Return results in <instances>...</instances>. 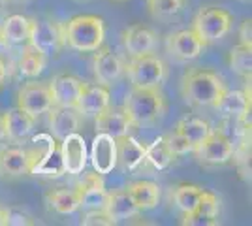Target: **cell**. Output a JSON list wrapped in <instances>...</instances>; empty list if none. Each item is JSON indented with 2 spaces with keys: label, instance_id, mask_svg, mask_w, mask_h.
<instances>
[{
  "label": "cell",
  "instance_id": "cell-1",
  "mask_svg": "<svg viewBox=\"0 0 252 226\" xmlns=\"http://www.w3.org/2000/svg\"><path fill=\"white\" fill-rule=\"evenodd\" d=\"M168 102L160 87H132L126 95L123 111L132 127H151L164 117Z\"/></svg>",
  "mask_w": 252,
  "mask_h": 226
},
{
  "label": "cell",
  "instance_id": "cell-2",
  "mask_svg": "<svg viewBox=\"0 0 252 226\" xmlns=\"http://www.w3.org/2000/svg\"><path fill=\"white\" fill-rule=\"evenodd\" d=\"M224 91V79L207 68H190L181 79V97L192 108H213Z\"/></svg>",
  "mask_w": 252,
  "mask_h": 226
},
{
  "label": "cell",
  "instance_id": "cell-3",
  "mask_svg": "<svg viewBox=\"0 0 252 226\" xmlns=\"http://www.w3.org/2000/svg\"><path fill=\"white\" fill-rule=\"evenodd\" d=\"M64 45L79 53H94L105 40V23L98 15H75L63 23Z\"/></svg>",
  "mask_w": 252,
  "mask_h": 226
},
{
  "label": "cell",
  "instance_id": "cell-4",
  "mask_svg": "<svg viewBox=\"0 0 252 226\" xmlns=\"http://www.w3.org/2000/svg\"><path fill=\"white\" fill-rule=\"evenodd\" d=\"M231 25H233V17L230 11L215 4H207L196 11L190 29L198 34V38L205 45H209V43L220 42L231 31Z\"/></svg>",
  "mask_w": 252,
  "mask_h": 226
},
{
  "label": "cell",
  "instance_id": "cell-5",
  "mask_svg": "<svg viewBox=\"0 0 252 226\" xmlns=\"http://www.w3.org/2000/svg\"><path fill=\"white\" fill-rule=\"evenodd\" d=\"M125 72L132 87H160L168 79V66L155 53L130 57Z\"/></svg>",
  "mask_w": 252,
  "mask_h": 226
},
{
  "label": "cell",
  "instance_id": "cell-6",
  "mask_svg": "<svg viewBox=\"0 0 252 226\" xmlns=\"http://www.w3.org/2000/svg\"><path fill=\"white\" fill-rule=\"evenodd\" d=\"M29 45L45 57H55L64 47L63 23H55L51 19H34L31 17V31H29Z\"/></svg>",
  "mask_w": 252,
  "mask_h": 226
},
{
  "label": "cell",
  "instance_id": "cell-7",
  "mask_svg": "<svg viewBox=\"0 0 252 226\" xmlns=\"http://www.w3.org/2000/svg\"><path fill=\"white\" fill-rule=\"evenodd\" d=\"M233 151H235L233 141L226 134H222L220 130L213 129V132L201 143H198L192 153L196 155L200 164L220 166V164H226L233 159Z\"/></svg>",
  "mask_w": 252,
  "mask_h": 226
},
{
  "label": "cell",
  "instance_id": "cell-8",
  "mask_svg": "<svg viewBox=\"0 0 252 226\" xmlns=\"http://www.w3.org/2000/svg\"><path fill=\"white\" fill-rule=\"evenodd\" d=\"M205 43L198 38L192 29H183L177 32L168 34L166 38V53L177 63H190L203 55Z\"/></svg>",
  "mask_w": 252,
  "mask_h": 226
},
{
  "label": "cell",
  "instance_id": "cell-9",
  "mask_svg": "<svg viewBox=\"0 0 252 226\" xmlns=\"http://www.w3.org/2000/svg\"><path fill=\"white\" fill-rule=\"evenodd\" d=\"M93 72L98 85L109 87L117 83L125 74V63L111 47L100 45L93 57Z\"/></svg>",
  "mask_w": 252,
  "mask_h": 226
},
{
  "label": "cell",
  "instance_id": "cell-10",
  "mask_svg": "<svg viewBox=\"0 0 252 226\" xmlns=\"http://www.w3.org/2000/svg\"><path fill=\"white\" fill-rule=\"evenodd\" d=\"M53 106L51 91L47 83H27L21 87L19 95H17V108L23 111L31 113L32 117H40L43 113H47Z\"/></svg>",
  "mask_w": 252,
  "mask_h": 226
},
{
  "label": "cell",
  "instance_id": "cell-11",
  "mask_svg": "<svg viewBox=\"0 0 252 226\" xmlns=\"http://www.w3.org/2000/svg\"><path fill=\"white\" fill-rule=\"evenodd\" d=\"M51 91L53 106L61 108H75L77 100L83 93L85 81L81 77L72 74H59L55 75L51 81L47 83Z\"/></svg>",
  "mask_w": 252,
  "mask_h": 226
},
{
  "label": "cell",
  "instance_id": "cell-12",
  "mask_svg": "<svg viewBox=\"0 0 252 226\" xmlns=\"http://www.w3.org/2000/svg\"><path fill=\"white\" fill-rule=\"evenodd\" d=\"M123 45L130 57H141V55L155 53L158 47V34L155 29L147 25H132L123 32Z\"/></svg>",
  "mask_w": 252,
  "mask_h": 226
},
{
  "label": "cell",
  "instance_id": "cell-13",
  "mask_svg": "<svg viewBox=\"0 0 252 226\" xmlns=\"http://www.w3.org/2000/svg\"><path fill=\"white\" fill-rule=\"evenodd\" d=\"M91 162L96 173L105 175L117 168V140L113 136H107L98 132L93 140L91 147Z\"/></svg>",
  "mask_w": 252,
  "mask_h": 226
},
{
  "label": "cell",
  "instance_id": "cell-14",
  "mask_svg": "<svg viewBox=\"0 0 252 226\" xmlns=\"http://www.w3.org/2000/svg\"><path fill=\"white\" fill-rule=\"evenodd\" d=\"M219 215H220V198L209 191H203L194 211L183 213L181 223L189 226H215L219 225Z\"/></svg>",
  "mask_w": 252,
  "mask_h": 226
},
{
  "label": "cell",
  "instance_id": "cell-15",
  "mask_svg": "<svg viewBox=\"0 0 252 226\" xmlns=\"http://www.w3.org/2000/svg\"><path fill=\"white\" fill-rule=\"evenodd\" d=\"M31 175V153L25 147L0 149V179H19Z\"/></svg>",
  "mask_w": 252,
  "mask_h": 226
},
{
  "label": "cell",
  "instance_id": "cell-16",
  "mask_svg": "<svg viewBox=\"0 0 252 226\" xmlns=\"http://www.w3.org/2000/svg\"><path fill=\"white\" fill-rule=\"evenodd\" d=\"M61 159H63L64 173L77 175L83 172L87 166V159H89L83 136L74 132L61 140Z\"/></svg>",
  "mask_w": 252,
  "mask_h": 226
},
{
  "label": "cell",
  "instance_id": "cell-17",
  "mask_svg": "<svg viewBox=\"0 0 252 226\" xmlns=\"http://www.w3.org/2000/svg\"><path fill=\"white\" fill-rule=\"evenodd\" d=\"M109 106H111V95L107 87L85 83L83 93L75 104V111L79 113V117H96Z\"/></svg>",
  "mask_w": 252,
  "mask_h": 226
},
{
  "label": "cell",
  "instance_id": "cell-18",
  "mask_svg": "<svg viewBox=\"0 0 252 226\" xmlns=\"http://www.w3.org/2000/svg\"><path fill=\"white\" fill-rule=\"evenodd\" d=\"M79 193V207L85 209H104L105 200H107V191H105L104 177L100 173H87L85 179L77 185Z\"/></svg>",
  "mask_w": 252,
  "mask_h": 226
},
{
  "label": "cell",
  "instance_id": "cell-19",
  "mask_svg": "<svg viewBox=\"0 0 252 226\" xmlns=\"http://www.w3.org/2000/svg\"><path fill=\"white\" fill-rule=\"evenodd\" d=\"M2 117H4L6 138L13 143H21L23 140H27L34 130V125H36V117L23 111L21 108L8 109L6 113H2Z\"/></svg>",
  "mask_w": 252,
  "mask_h": 226
},
{
  "label": "cell",
  "instance_id": "cell-20",
  "mask_svg": "<svg viewBox=\"0 0 252 226\" xmlns=\"http://www.w3.org/2000/svg\"><path fill=\"white\" fill-rule=\"evenodd\" d=\"M49 115V129L55 140H64L66 136L74 134L79 129L81 117L75 111V108H61V106H51L47 111Z\"/></svg>",
  "mask_w": 252,
  "mask_h": 226
},
{
  "label": "cell",
  "instance_id": "cell-21",
  "mask_svg": "<svg viewBox=\"0 0 252 226\" xmlns=\"http://www.w3.org/2000/svg\"><path fill=\"white\" fill-rule=\"evenodd\" d=\"M104 211H105V215L109 217L111 225H119V223H125L128 219L136 217L137 213H139V207L134 204V200H132V196L128 194V191L123 189V191L107 194Z\"/></svg>",
  "mask_w": 252,
  "mask_h": 226
},
{
  "label": "cell",
  "instance_id": "cell-22",
  "mask_svg": "<svg viewBox=\"0 0 252 226\" xmlns=\"http://www.w3.org/2000/svg\"><path fill=\"white\" fill-rule=\"evenodd\" d=\"M96 132H102L107 136H113V138H121L130 134V130L134 129L132 123L128 121V117L125 115L123 109H113L111 106L107 109H104L102 113H98L94 117Z\"/></svg>",
  "mask_w": 252,
  "mask_h": 226
},
{
  "label": "cell",
  "instance_id": "cell-23",
  "mask_svg": "<svg viewBox=\"0 0 252 226\" xmlns=\"http://www.w3.org/2000/svg\"><path fill=\"white\" fill-rule=\"evenodd\" d=\"M145 159V145H141L130 134L117 138V166L126 172H132L143 164Z\"/></svg>",
  "mask_w": 252,
  "mask_h": 226
},
{
  "label": "cell",
  "instance_id": "cell-24",
  "mask_svg": "<svg viewBox=\"0 0 252 226\" xmlns=\"http://www.w3.org/2000/svg\"><path fill=\"white\" fill-rule=\"evenodd\" d=\"M222 117H239L251 111V83L247 91H224L222 97L213 106Z\"/></svg>",
  "mask_w": 252,
  "mask_h": 226
},
{
  "label": "cell",
  "instance_id": "cell-25",
  "mask_svg": "<svg viewBox=\"0 0 252 226\" xmlns=\"http://www.w3.org/2000/svg\"><path fill=\"white\" fill-rule=\"evenodd\" d=\"M126 191L132 196L134 204L139 207V211L155 209L160 202V187L155 181H147V179L132 181V183H128Z\"/></svg>",
  "mask_w": 252,
  "mask_h": 226
},
{
  "label": "cell",
  "instance_id": "cell-26",
  "mask_svg": "<svg viewBox=\"0 0 252 226\" xmlns=\"http://www.w3.org/2000/svg\"><path fill=\"white\" fill-rule=\"evenodd\" d=\"M29 31H31V17H25L21 13H13L10 17H6L0 25V32L8 47L27 43Z\"/></svg>",
  "mask_w": 252,
  "mask_h": 226
},
{
  "label": "cell",
  "instance_id": "cell-27",
  "mask_svg": "<svg viewBox=\"0 0 252 226\" xmlns=\"http://www.w3.org/2000/svg\"><path fill=\"white\" fill-rule=\"evenodd\" d=\"M175 130L189 143H192V147H196L198 143H201L213 132V127H211L209 121H205V119L187 115V117L179 119V123L175 125Z\"/></svg>",
  "mask_w": 252,
  "mask_h": 226
},
{
  "label": "cell",
  "instance_id": "cell-28",
  "mask_svg": "<svg viewBox=\"0 0 252 226\" xmlns=\"http://www.w3.org/2000/svg\"><path fill=\"white\" fill-rule=\"evenodd\" d=\"M45 204L51 211L59 213V215H70L79 209V193H77V189L49 191L45 194Z\"/></svg>",
  "mask_w": 252,
  "mask_h": 226
},
{
  "label": "cell",
  "instance_id": "cell-29",
  "mask_svg": "<svg viewBox=\"0 0 252 226\" xmlns=\"http://www.w3.org/2000/svg\"><path fill=\"white\" fill-rule=\"evenodd\" d=\"M189 0H147V10L157 21H173L187 10Z\"/></svg>",
  "mask_w": 252,
  "mask_h": 226
},
{
  "label": "cell",
  "instance_id": "cell-30",
  "mask_svg": "<svg viewBox=\"0 0 252 226\" xmlns=\"http://www.w3.org/2000/svg\"><path fill=\"white\" fill-rule=\"evenodd\" d=\"M47 65V57L42 55L40 51H36L32 45H25L23 47L21 59H19V75L32 79V77H38L45 70Z\"/></svg>",
  "mask_w": 252,
  "mask_h": 226
},
{
  "label": "cell",
  "instance_id": "cell-31",
  "mask_svg": "<svg viewBox=\"0 0 252 226\" xmlns=\"http://www.w3.org/2000/svg\"><path fill=\"white\" fill-rule=\"evenodd\" d=\"M201 193H203V189L198 185L183 183L171 189V200L183 213H190V211H194V207L200 202Z\"/></svg>",
  "mask_w": 252,
  "mask_h": 226
},
{
  "label": "cell",
  "instance_id": "cell-32",
  "mask_svg": "<svg viewBox=\"0 0 252 226\" xmlns=\"http://www.w3.org/2000/svg\"><path fill=\"white\" fill-rule=\"evenodd\" d=\"M173 155L171 151L168 149L164 138L160 136L158 140H155L149 147H145V159H143V164H147L149 168L153 170H164L168 168L169 164L173 162Z\"/></svg>",
  "mask_w": 252,
  "mask_h": 226
},
{
  "label": "cell",
  "instance_id": "cell-33",
  "mask_svg": "<svg viewBox=\"0 0 252 226\" xmlns=\"http://www.w3.org/2000/svg\"><path fill=\"white\" fill-rule=\"evenodd\" d=\"M228 65L237 75L245 77L247 81H251L252 72V47L237 43L235 47H231L228 53Z\"/></svg>",
  "mask_w": 252,
  "mask_h": 226
},
{
  "label": "cell",
  "instance_id": "cell-34",
  "mask_svg": "<svg viewBox=\"0 0 252 226\" xmlns=\"http://www.w3.org/2000/svg\"><path fill=\"white\" fill-rule=\"evenodd\" d=\"M162 138H164V141H166V145H168V149L171 151L173 157H185V155H189V153L194 151L192 143H189V141L185 140L175 129L166 132Z\"/></svg>",
  "mask_w": 252,
  "mask_h": 226
},
{
  "label": "cell",
  "instance_id": "cell-35",
  "mask_svg": "<svg viewBox=\"0 0 252 226\" xmlns=\"http://www.w3.org/2000/svg\"><path fill=\"white\" fill-rule=\"evenodd\" d=\"M32 217L17 207H2V226H31Z\"/></svg>",
  "mask_w": 252,
  "mask_h": 226
},
{
  "label": "cell",
  "instance_id": "cell-36",
  "mask_svg": "<svg viewBox=\"0 0 252 226\" xmlns=\"http://www.w3.org/2000/svg\"><path fill=\"white\" fill-rule=\"evenodd\" d=\"M81 225L85 226H109L111 221L105 215L104 209H89L81 219Z\"/></svg>",
  "mask_w": 252,
  "mask_h": 226
},
{
  "label": "cell",
  "instance_id": "cell-37",
  "mask_svg": "<svg viewBox=\"0 0 252 226\" xmlns=\"http://www.w3.org/2000/svg\"><path fill=\"white\" fill-rule=\"evenodd\" d=\"M239 43L252 47V21L245 19L239 27Z\"/></svg>",
  "mask_w": 252,
  "mask_h": 226
},
{
  "label": "cell",
  "instance_id": "cell-38",
  "mask_svg": "<svg viewBox=\"0 0 252 226\" xmlns=\"http://www.w3.org/2000/svg\"><path fill=\"white\" fill-rule=\"evenodd\" d=\"M6 77H8V65H6V61L0 57V89L6 83Z\"/></svg>",
  "mask_w": 252,
  "mask_h": 226
},
{
  "label": "cell",
  "instance_id": "cell-39",
  "mask_svg": "<svg viewBox=\"0 0 252 226\" xmlns=\"http://www.w3.org/2000/svg\"><path fill=\"white\" fill-rule=\"evenodd\" d=\"M2 140H6V130H4V117L0 113V141Z\"/></svg>",
  "mask_w": 252,
  "mask_h": 226
},
{
  "label": "cell",
  "instance_id": "cell-40",
  "mask_svg": "<svg viewBox=\"0 0 252 226\" xmlns=\"http://www.w3.org/2000/svg\"><path fill=\"white\" fill-rule=\"evenodd\" d=\"M6 49H8V45H6L4 38H2V32H0V53H2V51H6Z\"/></svg>",
  "mask_w": 252,
  "mask_h": 226
},
{
  "label": "cell",
  "instance_id": "cell-41",
  "mask_svg": "<svg viewBox=\"0 0 252 226\" xmlns=\"http://www.w3.org/2000/svg\"><path fill=\"white\" fill-rule=\"evenodd\" d=\"M8 2H29V0H8Z\"/></svg>",
  "mask_w": 252,
  "mask_h": 226
},
{
  "label": "cell",
  "instance_id": "cell-42",
  "mask_svg": "<svg viewBox=\"0 0 252 226\" xmlns=\"http://www.w3.org/2000/svg\"><path fill=\"white\" fill-rule=\"evenodd\" d=\"M0 226H2V205H0Z\"/></svg>",
  "mask_w": 252,
  "mask_h": 226
},
{
  "label": "cell",
  "instance_id": "cell-43",
  "mask_svg": "<svg viewBox=\"0 0 252 226\" xmlns=\"http://www.w3.org/2000/svg\"><path fill=\"white\" fill-rule=\"evenodd\" d=\"M109 2H123V0H109Z\"/></svg>",
  "mask_w": 252,
  "mask_h": 226
}]
</instances>
